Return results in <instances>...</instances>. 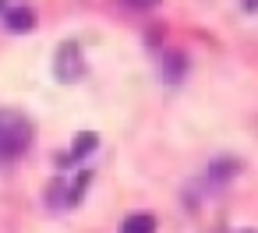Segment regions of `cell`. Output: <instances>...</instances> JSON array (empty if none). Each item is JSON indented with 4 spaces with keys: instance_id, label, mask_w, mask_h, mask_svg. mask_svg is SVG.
Segmentation results:
<instances>
[{
    "instance_id": "obj_1",
    "label": "cell",
    "mask_w": 258,
    "mask_h": 233,
    "mask_svg": "<svg viewBox=\"0 0 258 233\" xmlns=\"http://www.w3.org/2000/svg\"><path fill=\"white\" fill-rule=\"evenodd\" d=\"M32 138H36V127L22 110H0V166L22 159Z\"/></svg>"
},
{
    "instance_id": "obj_2",
    "label": "cell",
    "mask_w": 258,
    "mask_h": 233,
    "mask_svg": "<svg viewBox=\"0 0 258 233\" xmlns=\"http://www.w3.org/2000/svg\"><path fill=\"white\" fill-rule=\"evenodd\" d=\"M53 74H57L64 85H71V82H78V78L85 74V57H82L78 43H60L57 60H53Z\"/></svg>"
},
{
    "instance_id": "obj_3",
    "label": "cell",
    "mask_w": 258,
    "mask_h": 233,
    "mask_svg": "<svg viewBox=\"0 0 258 233\" xmlns=\"http://www.w3.org/2000/svg\"><path fill=\"white\" fill-rule=\"evenodd\" d=\"M96 145H99V138H96L92 131H82V134L75 138L71 152H68V156H60V163H64V166H71V163H82L89 152H96Z\"/></svg>"
},
{
    "instance_id": "obj_4",
    "label": "cell",
    "mask_w": 258,
    "mask_h": 233,
    "mask_svg": "<svg viewBox=\"0 0 258 233\" xmlns=\"http://www.w3.org/2000/svg\"><path fill=\"white\" fill-rule=\"evenodd\" d=\"M4 25H8L11 32H18V36H22V32H32V29H36V15L25 11V8H8V11H4Z\"/></svg>"
},
{
    "instance_id": "obj_5",
    "label": "cell",
    "mask_w": 258,
    "mask_h": 233,
    "mask_svg": "<svg viewBox=\"0 0 258 233\" xmlns=\"http://www.w3.org/2000/svg\"><path fill=\"white\" fill-rule=\"evenodd\" d=\"M120 233H156V215L149 212H135L120 222Z\"/></svg>"
},
{
    "instance_id": "obj_6",
    "label": "cell",
    "mask_w": 258,
    "mask_h": 233,
    "mask_svg": "<svg viewBox=\"0 0 258 233\" xmlns=\"http://www.w3.org/2000/svg\"><path fill=\"white\" fill-rule=\"evenodd\" d=\"M180 71H184V60H180V53H170V60H166V78L173 82V78H180Z\"/></svg>"
},
{
    "instance_id": "obj_7",
    "label": "cell",
    "mask_w": 258,
    "mask_h": 233,
    "mask_svg": "<svg viewBox=\"0 0 258 233\" xmlns=\"http://www.w3.org/2000/svg\"><path fill=\"white\" fill-rule=\"evenodd\" d=\"M127 4H131V8H152L156 0H127Z\"/></svg>"
},
{
    "instance_id": "obj_8",
    "label": "cell",
    "mask_w": 258,
    "mask_h": 233,
    "mask_svg": "<svg viewBox=\"0 0 258 233\" xmlns=\"http://www.w3.org/2000/svg\"><path fill=\"white\" fill-rule=\"evenodd\" d=\"M244 11H258V0H244Z\"/></svg>"
}]
</instances>
